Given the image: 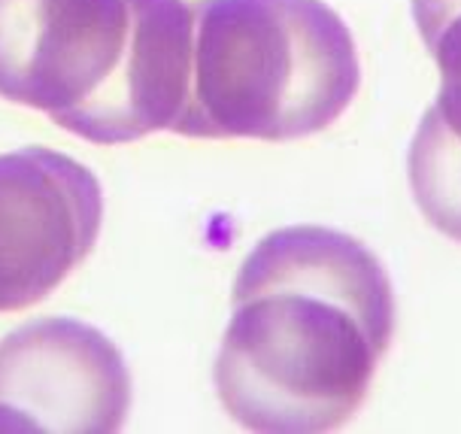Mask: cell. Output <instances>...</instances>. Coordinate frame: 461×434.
<instances>
[{"mask_svg": "<svg viewBox=\"0 0 461 434\" xmlns=\"http://www.w3.org/2000/svg\"><path fill=\"white\" fill-rule=\"evenodd\" d=\"M392 338L394 292L365 243L322 225L279 228L243 258L212 383L249 431H334L361 407Z\"/></svg>", "mask_w": 461, "mask_h": 434, "instance_id": "1", "label": "cell"}, {"mask_svg": "<svg viewBox=\"0 0 461 434\" xmlns=\"http://www.w3.org/2000/svg\"><path fill=\"white\" fill-rule=\"evenodd\" d=\"M192 79L173 134L301 140L361 88L352 31L325 0H194Z\"/></svg>", "mask_w": 461, "mask_h": 434, "instance_id": "2", "label": "cell"}, {"mask_svg": "<svg viewBox=\"0 0 461 434\" xmlns=\"http://www.w3.org/2000/svg\"><path fill=\"white\" fill-rule=\"evenodd\" d=\"M134 0H0V97L79 137L125 70Z\"/></svg>", "mask_w": 461, "mask_h": 434, "instance_id": "3", "label": "cell"}, {"mask_svg": "<svg viewBox=\"0 0 461 434\" xmlns=\"http://www.w3.org/2000/svg\"><path fill=\"white\" fill-rule=\"evenodd\" d=\"M104 192L77 158L46 146L0 155V313L49 298L95 249Z\"/></svg>", "mask_w": 461, "mask_h": 434, "instance_id": "4", "label": "cell"}, {"mask_svg": "<svg viewBox=\"0 0 461 434\" xmlns=\"http://www.w3.org/2000/svg\"><path fill=\"white\" fill-rule=\"evenodd\" d=\"M128 411V365L92 325L46 316L0 340V431L110 434Z\"/></svg>", "mask_w": 461, "mask_h": 434, "instance_id": "5", "label": "cell"}, {"mask_svg": "<svg viewBox=\"0 0 461 434\" xmlns=\"http://www.w3.org/2000/svg\"><path fill=\"white\" fill-rule=\"evenodd\" d=\"M407 179L428 225L461 243V149L428 122H419L410 143Z\"/></svg>", "mask_w": 461, "mask_h": 434, "instance_id": "6", "label": "cell"}, {"mask_svg": "<svg viewBox=\"0 0 461 434\" xmlns=\"http://www.w3.org/2000/svg\"><path fill=\"white\" fill-rule=\"evenodd\" d=\"M410 10L440 73V92L422 122L461 149V0H410Z\"/></svg>", "mask_w": 461, "mask_h": 434, "instance_id": "7", "label": "cell"}]
</instances>
